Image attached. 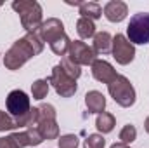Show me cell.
Segmentation results:
<instances>
[{
    "instance_id": "obj_7",
    "label": "cell",
    "mask_w": 149,
    "mask_h": 148,
    "mask_svg": "<svg viewBox=\"0 0 149 148\" xmlns=\"http://www.w3.org/2000/svg\"><path fill=\"white\" fill-rule=\"evenodd\" d=\"M5 105H7V111L10 113V117L14 118H19L23 115H26L28 111L31 110L30 106V98L24 91L21 89H14L9 92L7 99H5Z\"/></svg>"
},
{
    "instance_id": "obj_2",
    "label": "cell",
    "mask_w": 149,
    "mask_h": 148,
    "mask_svg": "<svg viewBox=\"0 0 149 148\" xmlns=\"http://www.w3.org/2000/svg\"><path fill=\"white\" fill-rule=\"evenodd\" d=\"M12 9L21 16V25L28 33L38 32L42 26V5L35 0H19L12 2Z\"/></svg>"
},
{
    "instance_id": "obj_25",
    "label": "cell",
    "mask_w": 149,
    "mask_h": 148,
    "mask_svg": "<svg viewBox=\"0 0 149 148\" xmlns=\"http://www.w3.org/2000/svg\"><path fill=\"white\" fill-rule=\"evenodd\" d=\"M59 148H78V138L74 134H64L57 141Z\"/></svg>"
},
{
    "instance_id": "obj_28",
    "label": "cell",
    "mask_w": 149,
    "mask_h": 148,
    "mask_svg": "<svg viewBox=\"0 0 149 148\" xmlns=\"http://www.w3.org/2000/svg\"><path fill=\"white\" fill-rule=\"evenodd\" d=\"M109 148H130V145H125V143H114Z\"/></svg>"
},
{
    "instance_id": "obj_1",
    "label": "cell",
    "mask_w": 149,
    "mask_h": 148,
    "mask_svg": "<svg viewBox=\"0 0 149 148\" xmlns=\"http://www.w3.org/2000/svg\"><path fill=\"white\" fill-rule=\"evenodd\" d=\"M43 51V40L40 38L38 32L26 33L23 38L16 40L10 49L3 56V65L7 70H19L26 61H30L33 56H38Z\"/></svg>"
},
{
    "instance_id": "obj_24",
    "label": "cell",
    "mask_w": 149,
    "mask_h": 148,
    "mask_svg": "<svg viewBox=\"0 0 149 148\" xmlns=\"http://www.w3.org/2000/svg\"><path fill=\"white\" fill-rule=\"evenodd\" d=\"M10 140H12V143L16 145L17 148H24V147H30V138H28V134H26V131H17V132H12L10 136H9Z\"/></svg>"
},
{
    "instance_id": "obj_19",
    "label": "cell",
    "mask_w": 149,
    "mask_h": 148,
    "mask_svg": "<svg viewBox=\"0 0 149 148\" xmlns=\"http://www.w3.org/2000/svg\"><path fill=\"white\" fill-rule=\"evenodd\" d=\"M49 92V80L47 78H38L31 85V94L35 99H43Z\"/></svg>"
},
{
    "instance_id": "obj_14",
    "label": "cell",
    "mask_w": 149,
    "mask_h": 148,
    "mask_svg": "<svg viewBox=\"0 0 149 148\" xmlns=\"http://www.w3.org/2000/svg\"><path fill=\"white\" fill-rule=\"evenodd\" d=\"M111 45H113V37L108 33V32H99L95 33L94 37V52L95 54H108L111 51Z\"/></svg>"
},
{
    "instance_id": "obj_29",
    "label": "cell",
    "mask_w": 149,
    "mask_h": 148,
    "mask_svg": "<svg viewBox=\"0 0 149 148\" xmlns=\"http://www.w3.org/2000/svg\"><path fill=\"white\" fill-rule=\"evenodd\" d=\"M144 129H146V132L149 134V117L146 118V122H144Z\"/></svg>"
},
{
    "instance_id": "obj_13",
    "label": "cell",
    "mask_w": 149,
    "mask_h": 148,
    "mask_svg": "<svg viewBox=\"0 0 149 148\" xmlns=\"http://www.w3.org/2000/svg\"><path fill=\"white\" fill-rule=\"evenodd\" d=\"M85 105L88 108V113H102L106 108V98L99 91H90L85 94Z\"/></svg>"
},
{
    "instance_id": "obj_10",
    "label": "cell",
    "mask_w": 149,
    "mask_h": 148,
    "mask_svg": "<svg viewBox=\"0 0 149 148\" xmlns=\"http://www.w3.org/2000/svg\"><path fill=\"white\" fill-rule=\"evenodd\" d=\"M38 35H40V38H42L43 42H49V45H50V44L56 42L57 38H61L63 35H66V33H64V25H63V21L57 19V18H49V19L43 21L42 26L38 28Z\"/></svg>"
},
{
    "instance_id": "obj_6",
    "label": "cell",
    "mask_w": 149,
    "mask_h": 148,
    "mask_svg": "<svg viewBox=\"0 0 149 148\" xmlns=\"http://www.w3.org/2000/svg\"><path fill=\"white\" fill-rule=\"evenodd\" d=\"M47 80H49V84H52V87L56 89V92L61 98H71V96H74V92L78 89L76 80L66 73L61 65H56L52 68V73Z\"/></svg>"
},
{
    "instance_id": "obj_12",
    "label": "cell",
    "mask_w": 149,
    "mask_h": 148,
    "mask_svg": "<svg viewBox=\"0 0 149 148\" xmlns=\"http://www.w3.org/2000/svg\"><path fill=\"white\" fill-rule=\"evenodd\" d=\"M127 14H128V7H127V4L121 2V0H111V2H108V4L104 5V16H106V19L111 21V23H120V21H123V19L127 18Z\"/></svg>"
},
{
    "instance_id": "obj_9",
    "label": "cell",
    "mask_w": 149,
    "mask_h": 148,
    "mask_svg": "<svg viewBox=\"0 0 149 148\" xmlns=\"http://www.w3.org/2000/svg\"><path fill=\"white\" fill-rule=\"evenodd\" d=\"M68 58L76 63L78 66H83V65H90L95 61V52L92 47H88L85 42L81 40H74L70 44V51H68Z\"/></svg>"
},
{
    "instance_id": "obj_15",
    "label": "cell",
    "mask_w": 149,
    "mask_h": 148,
    "mask_svg": "<svg viewBox=\"0 0 149 148\" xmlns=\"http://www.w3.org/2000/svg\"><path fill=\"white\" fill-rule=\"evenodd\" d=\"M114 125H116V120H114V115H113V113L102 111V113H99V115H97L95 127H97V131H99V132L108 134V132H111L113 129H114Z\"/></svg>"
},
{
    "instance_id": "obj_4",
    "label": "cell",
    "mask_w": 149,
    "mask_h": 148,
    "mask_svg": "<svg viewBox=\"0 0 149 148\" xmlns=\"http://www.w3.org/2000/svg\"><path fill=\"white\" fill-rule=\"evenodd\" d=\"M108 91L111 98L123 108H128L135 103V89L130 84V80L123 75H118L111 84L108 85Z\"/></svg>"
},
{
    "instance_id": "obj_23",
    "label": "cell",
    "mask_w": 149,
    "mask_h": 148,
    "mask_svg": "<svg viewBox=\"0 0 149 148\" xmlns=\"http://www.w3.org/2000/svg\"><path fill=\"white\" fill-rule=\"evenodd\" d=\"M106 140L102 138V134H90L85 141H83V148H104Z\"/></svg>"
},
{
    "instance_id": "obj_21",
    "label": "cell",
    "mask_w": 149,
    "mask_h": 148,
    "mask_svg": "<svg viewBox=\"0 0 149 148\" xmlns=\"http://www.w3.org/2000/svg\"><path fill=\"white\" fill-rule=\"evenodd\" d=\"M135 138H137V129H135V125H132V124L125 125V127L120 131V143L130 145Z\"/></svg>"
},
{
    "instance_id": "obj_8",
    "label": "cell",
    "mask_w": 149,
    "mask_h": 148,
    "mask_svg": "<svg viewBox=\"0 0 149 148\" xmlns=\"http://www.w3.org/2000/svg\"><path fill=\"white\" fill-rule=\"evenodd\" d=\"M111 51H113V58L120 65H128L135 58V47H134V44H130L128 38L125 37V35H121V33H118L116 37H113Z\"/></svg>"
},
{
    "instance_id": "obj_16",
    "label": "cell",
    "mask_w": 149,
    "mask_h": 148,
    "mask_svg": "<svg viewBox=\"0 0 149 148\" xmlns=\"http://www.w3.org/2000/svg\"><path fill=\"white\" fill-rule=\"evenodd\" d=\"M80 14H81V18L94 21V19H99L102 16V7L97 2H81L80 4Z\"/></svg>"
},
{
    "instance_id": "obj_11",
    "label": "cell",
    "mask_w": 149,
    "mask_h": 148,
    "mask_svg": "<svg viewBox=\"0 0 149 148\" xmlns=\"http://www.w3.org/2000/svg\"><path fill=\"white\" fill-rule=\"evenodd\" d=\"M92 75H94L95 80H99L102 84H108V85L118 77L116 70L111 66V63H108L104 59H95L92 63Z\"/></svg>"
},
{
    "instance_id": "obj_17",
    "label": "cell",
    "mask_w": 149,
    "mask_h": 148,
    "mask_svg": "<svg viewBox=\"0 0 149 148\" xmlns=\"http://www.w3.org/2000/svg\"><path fill=\"white\" fill-rule=\"evenodd\" d=\"M76 32L81 38H90L95 37V25L92 19H87V18H80L76 21Z\"/></svg>"
},
{
    "instance_id": "obj_26",
    "label": "cell",
    "mask_w": 149,
    "mask_h": 148,
    "mask_svg": "<svg viewBox=\"0 0 149 148\" xmlns=\"http://www.w3.org/2000/svg\"><path fill=\"white\" fill-rule=\"evenodd\" d=\"M26 134H28V138H30V147H38V145L43 141L42 134L38 132V129L35 125H33V127H26Z\"/></svg>"
},
{
    "instance_id": "obj_5",
    "label": "cell",
    "mask_w": 149,
    "mask_h": 148,
    "mask_svg": "<svg viewBox=\"0 0 149 148\" xmlns=\"http://www.w3.org/2000/svg\"><path fill=\"white\" fill-rule=\"evenodd\" d=\"M127 37L130 44H149V12H139L132 16L127 26Z\"/></svg>"
},
{
    "instance_id": "obj_20",
    "label": "cell",
    "mask_w": 149,
    "mask_h": 148,
    "mask_svg": "<svg viewBox=\"0 0 149 148\" xmlns=\"http://www.w3.org/2000/svg\"><path fill=\"white\" fill-rule=\"evenodd\" d=\"M59 65L64 68V72L70 75V77H73L74 80H76V78H80V75H81V66H78L76 63H73L68 56H64V58L61 59V63H59Z\"/></svg>"
},
{
    "instance_id": "obj_18",
    "label": "cell",
    "mask_w": 149,
    "mask_h": 148,
    "mask_svg": "<svg viewBox=\"0 0 149 148\" xmlns=\"http://www.w3.org/2000/svg\"><path fill=\"white\" fill-rule=\"evenodd\" d=\"M70 44H71L70 37H68V35H63L61 38H57L56 42H52V44H50V49H52V52H54V54H57V56L64 58V56L68 54V51H70Z\"/></svg>"
},
{
    "instance_id": "obj_3",
    "label": "cell",
    "mask_w": 149,
    "mask_h": 148,
    "mask_svg": "<svg viewBox=\"0 0 149 148\" xmlns=\"http://www.w3.org/2000/svg\"><path fill=\"white\" fill-rule=\"evenodd\" d=\"M43 140H56L59 138V125L56 122V108L52 105H40L38 106V122L35 125Z\"/></svg>"
},
{
    "instance_id": "obj_22",
    "label": "cell",
    "mask_w": 149,
    "mask_h": 148,
    "mask_svg": "<svg viewBox=\"0 0 149 148\" xmlns=\"http://www.w3.org/2000/svg\"><path fill=\"white\" fill-rule=\"evenodd\" d=\"M17 125H16V120L9 115V113H5V111L0 110V132H5V131H12V129H16Z\"/></svg>"
},
{
    "instance_id": "obj_27",
    "label": "cell",
    "mask_w": 149,
    "mask_h": 148,
    "mask_svg": "<svg viewBox=\"0 0 149 148\" xmlns=\"http://www.w3.org/2000/svg\"><path fill=\"white\" fill-rule=\"evenodd\" d=\"M0 148H17L14 143H12V140L7 136V138H0Z\"/></svg>"
}]
</instances>
